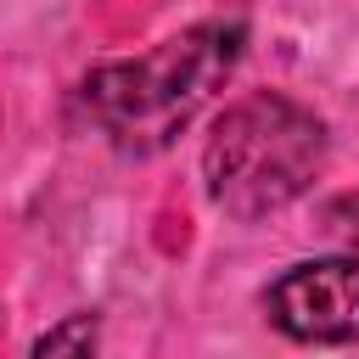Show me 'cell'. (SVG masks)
Returning <instances> with one entry per match:
<instances>
[{
	"instance_id": "obj_5",
	"label": "cell",
	"mask_w": 359,
	"mask_h": 359,
	"mask_svg": "<svg viewBox=\"0 0 359 359\" xmlns=\"http://www.w3.org/2000/svg\"><path fill=\"white\" fill-rule=\"evenodd\" d=\"M320 224H325V236H331L342 252H359V191H348V196L325 202Z\"/></svg>"
},
{
	"instance_id": "obj_2",
	"label": "cell",
	"mask_w": 359,
	"mask_h": 359,
	"mask_svg": "<svg viewBox=\"0 0 359 359\" xmlns=\"http://www.w3.org/2000/svg\"><path fill=\"white\" fill-rule=\"evenodd\" d=\"M331 135L314 107L280 90H252L230 101L202 146V185L224 219H269L292 208L325 168Z\"/></svg>"
},
{
	"instance_id": "obj_4",
	"label": "cell",
	"mask_w": 359,
	"mask_h": 359,
	"mask_svg": "<svg viewBox=\"0 0 359 359\" xmlns=\"http://www.w3.org/2000/svg\"><path fill=\"white\" fill-rule=\"evenodd\" d=\"M95 348H101V320L84 309V314H67L50 331H39L28 359H95Z\"/></svg>"
},
{
	"instance_id": "obj_1",
	"label": "cell",
	"mask_w": 359,
	"mask_h": 359,
	"mask_svg": "<svg viewBox=\"0 0 359 359\" xmlns=\"http://www.w3.org/2000/svg\"><path fill=\"white\" fill-rule=\"evenodd\" d=\"M241 56H247L241 17L191 22L163 45H151L146 56L90 67L73 90V118L90 135H101L118 157H157L236 79Z\"/></svg>"
},
{
	"instance_id": "obj_3",
	"label": "cell",
	"mask_w": 359,
	"mask_h": 359,
	"mask_svg": "<svg viewBox=\"0 0 359 359\" xmlns=\"http://www.w3.org/2000/svg\"><path fill=\"white\" fill-rule=\"evenodd\" d=\"M264 320L303 348L359 342V252L297 258L264 286Z\"/></svg>"
}]
</instances>
